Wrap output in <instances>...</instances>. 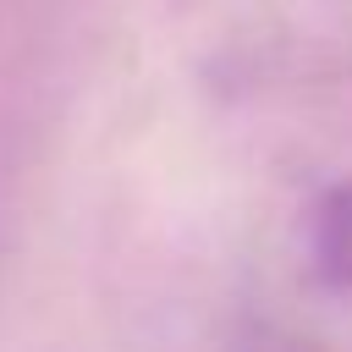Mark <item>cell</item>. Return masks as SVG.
I'll use <instances>...</instances> for the list:
<instances>
[{"mask_svg": "<svg viewBox=\"0 0 352 352\" xmlns=\"http://www.w3.org/2000/svg\"><path fill=\"white\" fill-rule=\"evenodd\" d=\"M314 264L330 286H352V182L324 192L314 214Z\"/></svg>", "mask_w": 352, "mask_h": 352, "instance_id": "1", "label": "cell"}]
</instances>
